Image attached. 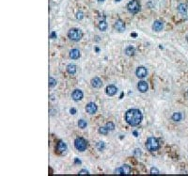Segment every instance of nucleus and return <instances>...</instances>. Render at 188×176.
Listing matches in <instances>:
<instances>
[{
  "label": "nucleus",
  "instance_id": "obj_1",
  "mask_svg": "<svg viewBox=\"0 0 188 176\" xmlns=\"http://www.w3.org/2000/svg\"><path fill=\"white\" fill-rule=\"evenodd\" d=\"M143 119L142 113L138 109H130L125 113L126 123L132 126H136L141 123Z\"/></svg>",
  "mask_w": 188,
  "mask_h": 176
},
{
  "label": "nucleus",
  "instance_id": "obj_2",
  "mask_svg": "<svg viewBox=\"0 0 188 176\" xmlns=\"http://www.w3.org/2000/svg\"><path fill=\"white\" fill-rule=\"evenodd\" d=\"M146 148L151 152L157 151L160 148V144H159L158 139L155 138H149L146 141Z\"/></svg>",
  "mask_w": 188,
  "mask_h": 176
},
{
  "label": "nucleus",
  "instance_id": "obj_3",
  "mask_svg": "<svg viewBox=\"0 0 188 176\" xmlns=\"http://www.w3.org/2000/svg\"><path fill=\"white\" fill-rule=\"evenodd\" d=\"M83 36V33L82 31L79 29V28H72L70 29L69 32H68V37L72 40V41H74V42H78L81 40Z\"/></svg>",
  "mask_w": 188,
  "mask_h": 176
},
{
  "label": "nucleus",
  "instance_id": "obj_4",
  "mask_svg": "<svg viewBox=\"0 0 188 176\" xmlns=\"http://www.w3.org/2000/svg\"><path fill=\"white\" fill-rule=\"evenodd\" d=\"M127 9L132 13H137L140 11V3L137 0H132L128 3Z\"/></svg>",
  "mask_w": 188,
  "mask_h": 176
},
{
  "label": "nucleus",
  "instance_id": "obj_5",
  "mask_svg": "<svg viewBox=\"0 0 188 176\" xmlns=\"http://www.w3.org/2000/svg\"><path fill=\"white\" fill-rule=\"evenodd\" d=\"M74 146H75V148L80 151V152H84L86 149H87V147H88V143H87V141L84 139H82V138H77L75 140H74Z\"/></svg>",
  "mask_w": 188,
  "mask_h": 176
},
{
  "label": "nucleus",
  "instance_id": "obj_6",
  "mask_svg": "<svg viewBox=\"0 0 188 176\" xmlns=\"http://www.w3.org/2000/svg\"><path fill=\"white\" fill-rule=\"evenodd\" d=\"M136 76H137L138 78H144V77H146V76H147V75H148V71H147V69H146L145 67L140 66V67H138V68L136 69Z\"/></svg>",
  "mask_w": 188,
  "mask_h": 176
},
{
  "label": "nucleus",
  "instance_id": "obj_7",
  "mask_svg": "<svg viewBox=\"0 0 188 176\" xmlns=\"http://www.w3.org/2000/svg\"><path fill=\"white\" fill-rule=\"evenodd\" d=\"M114 27H115V28H116L118 31H120V32H123L125 30V24L123 23V21H121V20H120V19L116 21Z\"/></svg>",
  "mask_w": 188,
  "mask_h": 176
},
{
  "label": "nucleus",
  "instance_id": "obj_8",
  "mask_svg": "<svg viewBox=\"0 0 188 176\" xmlns=\"http://www.w3.org/2000/svg\"><path fill=\"white\" fill-rule=\"evenodd\" d=\"M86 111L88 112L89 114L92 115V114L96 113V111H97V106L94 103H89L86 106Z\"/></svg>",
  "mask_w": 188,
  "mask_h": 176
},
{
  "label": "nucleus",
  "instance_id": "obj_9",
  "mask_svg": "<svg viewBox=\"0 0 188 176\" xmlns=\"http://www.w3.org/2000/svg\"><path fill=\"white\" fill-rule=\"evenodd\" d=\"M72 98L75 102H78L80 100H82V98H83V92H82V91H80V90L73 91V92L72 93Z\"/></svg>",
  "mask_w": 188,
  "mask_h": 176
},
{
  "label": "nucleus",
  "instance_id": "obj_10",
  "mask_svg": "<svg viewBox=\"0 0 188 176\" xmlns=\"http://www.w3.org/2000/svg\"><path fill=\"white\" fill-rule=\"evenodd\" d=\"M137 89L140 92H146L149 89V86H148V83L145 82V81H140L138 82L137 84Z\"/></svg>",
  "mask_w": 188,
  "mask_h": 176
},
{
  "label": "nucleus",
  "instance_id": "obj_11",
  "mask_svg": "<svg viewBox=\"0 0 188 176\" xmlns=\"http://www.w3.org/2000/svg\"><path fill=\"white\" fill-rule=\"evenodd\" d=\"M117 91H118V89L114 85H109L106 88V94L109 96H113L117 93Z\"/></svg>",
  "mask_w": 188,
  "mask_h": 176
},
{
  "label": "nucleus",
  "instance_id": "obj_12",
  "mask_svg": "<svg viewBox=\"0 0 188 176\" xmlns=\"http://www.w3.org/2000/svg\"><path fill=\"white\" fill-rule=\"evenodd\" d=\"M163 27H164V26H163V23H162L161 21H155V22L153 23V25H152V29H153L154 31L159 32L163 29Z\"/></svg>",
  "mask_w": 188,
  "mask_h": 176
},
{
  "label": "nucleus",
  "instance_id": "obj_13",
  "mask_svg": "<svg viewBox=\"0 0 188 176\" xmlns=\"http://www.w3.org/2000/svg\"><path fill=\"white\" fill-rule=\"evenodd\" d=\"M81 54H80V51L77 50V49H73L70 51V58L73 59H77L80 58Z\"/></svg>",
  "mask_w": 188,
  "mask_h": 176
},
{
  "label": "nucleus",
  "instance_id": "obj_14",
  "mask_svg": "<svg viewBox=\"0 0 188 176\" xmlns=\"http://www.w3.org/2000/svg\"><path fill=\"white\" fill-rule=\"evenodd\" d=\"M102 85H103V82H102V80L100 79V78L94 77V78L91 79V86L93 88H101Z\"/></svg>",
  "mask_w": 188,
  "mask_h": 176
},
{
  "label": "nucleus",
  "instance_id": "obj_15",
  "mask_svg": "<svg viewBox=\"0 0 188 176\" xmlns=\"http://www.w3.org/2000/svg\"><path fill=\"white\" fill-rule=\"evenodd\" d=\"M120 169L121 174H130V172H131V167L129 165H123Z\"/></svg>",
  "mask_w": 188,
  "mask_h": 176
},
{
  "label": "nucleus",
  "instance_id": "obj_16",
  "mask_svg": "<svg viewBox=\"0 0 188 176\" xmlns=\"http://www.w3.org/2000/svg\"><path fill=\"white\" fill-rule=\"evenodd\" d=\"M67 72L70 75H74L76 73V66L74 64H69L67 66Z\"/></svg>",
  "mask_w": 188,
  "mask_h": 176
},
{
  "label": "nucleus",
  "instance_id": "obj_17",
  "mask_svg": "<svg viewBox=\"0 0 188 176\" xmlns=\"http://www.w3.org/2000/svg\"><path fill=\"white\" fill-rule=\"evenodd\" d=\"M178 11L180 13H182L183 15H185L186 12H187V8H186V5L185 4H180L179 7H178Z\"/></svg>",
  "mask_w": 188,
  "mask_h": 176
},
{
  "label": "nucleus",
  "instance_id": "obj_18",
  "mask_svg": "<svg viewBox=\"0 0 188 176\" xmlns=\"http://www.w3.org/2000/svg\"><path fill=\"white\" fill-rule=\"evenodd\" d=\"M135 53H136V50H135V48L134 47H132V46H128V47H126L125 54L127 55V56H129V57L134 56V55H135Z\"/></svg>",
  "mask_w": 188,
  "mask_h": 176
},
{
  "label": "nucleus",
  "instance_id": "obj_19",
  "mask_svg": "<svg viewBox=\"0 0 188 176\" xmlns=\"http://www.w3.org/2000/svg\"><path fill=\"white\" fill-rule=\"evenodd\" d=\"M57 150L59 152H61V153L65 152L67 150V145H66V143H64L63 141H59L58 144H57Z\"/></svg>",
  "mask_w": 188,
  "mask_h": 176
},
{
  "label": "nucleus",
  "instance_id": "obj_20",
  "mask_svg": "<svg viewBox=\"0 0 188 176\" xmlns=\"http://www.w3.org/2000/svg\"><path fill=\"white\" fill-rule=\"evenodd\" d=\"M99 29L100 30H102V31H105L106 30V28H107V23L104 21V20H103V21H101L100 23H99Z\"/></svg>",
  "mask_w": 188,
  "mask_h": 176
},
{
  "label": "nucleus",
  "instance_id": "obj_21",
  "mask_svg": "<svg viewBox=\"0 0 188 176\" xmlns=\"http://www.w3.org/2000/svg\"><path fill=\"white\" fill-rule=\"evenodd\" d=\"M182 118H183V116H182V113H180V112H175L172 115V120L175 122H180L182 120Z\"/></svg>",
  "mask_w": 188,
  "mask_h": 176
},
{
  "label": "nucleus",
  "instance_id": "obj_22",
  "mask_svg": "<svg viewBox=\"0 0 188 176\" xmlns=\"http://www.w3.org/2000/svg\"><path fill=\"white\" fill-rule=\"evenodd\" d=\"M56 85H57V80L54 79L53 77H50L49 78V87L50 88H54Z\"/></svg>",
  "mask_w": 188,
  "mask_h": 176
},
{
  "label": "nucleus",
  "instance_id": "obj_23",
  "mask_svg": "<svg viewBox=\"0 0 188 176\" xmlns=\"http://www.w3.org/2000/svg\"><path fill=\"white\" fill-rule=\"evenodd\" d=\"M78 126H79V128H82V129L86 128L87 127V122L84 121V120H80L78 122Z\"/></svg>",
  "mask_w": 188,
  "mask_h": 176
},
{
  "label": "nucleus",
  "instance_id": "obj_24",
  "mask_svg": "<svg viewBox=\"0 0 188 176\" xmlns=\"http://www.w3.org/2000/svg\"><path fill=\"white\" fill-rule=\"evenodd\" d=\"M108 129L107 127L105 126V127H101L99 129V133H101V134H103V135H107V133H108Z\"/></svg>",
  "mask_w": 188,
  "mask_h": 176
},
{
  "label": "nucleus",
  "instance_id": "obj_25",
  "mask_svg": "<svg viewBox=\"0 0 188 176\" xmlns=\"http://www.w3.org/2000/svg\"><path fill=\"white\" fill-rule=\"evenodd\" d=\"M106 127H107V129H108L109 131H113V130H114V128H115V125H114V123H113L109 122V123H106Z\"/></svg>",
  "mask_w": 188,
  "mask_h": 176
},
{
  "label": "nucleus",
  "instance_id": "obj_26",
  "mask_svg": "<svg viewBox=\"0 0 188 176\" xmlns=\"http://www.w3.org/2000/svg\"><path fill=\"white\" fill-rule=\"evenodd\" d=\"M97 149L99 151H103L104 149V142H99V143H97Z\"/></svg>",
  "mask_w": 188,
  "mask_h": 176
},
{
  "label": "nucleus",
  "instance_id": "obj_27",
  "mask_svg": "<svg viewBox=\"0 0 188 176\" xmlns=\"http://www.w3.org/2000/svg\"><path fill=\"white\" fill-rule=\"evenodd\" d=\"M151 174H159L160 172H159L158 169H156V168H151Z\"/></svg>",
  "mask_w": 188,
  "mask_h": 176
},
{
  "label": "nucleus",
  "instance_id": "obj_28",
  "mask_svg": "<svg viewBox=\"0 0 188 176\" xmlns=\"http://www.w3.org/2000/svg\"><path fill=\"white\" fill-rule=\"evenodd\" d=\"M83 17H84V13H83L82 11H78V12L76 13V19L81 20V19H83Z\"/></svg>",
  "mask_w": 188,
  "mask_h": 176
},
{
  "label": "nucleus",
  "instance_id": "obj_29",
  "mask_svg": "<svg viewBox=\"0 0 188 176\" xmlns=\"http://www.w3.org/2000/svg\"><path fill=\"white\" fill-rule=\"evenodd\" d=\"M79 174H89V171H86V170H82L79 171Z\"/></svg>",
  "mask_w": 188,
  "mask_h": 176
},
{
  "label": "nucleus",
  "instance_id": "obj_30",
  "mask_svg": "<svg viewBox=\"0 0 188 176\" xmlns=\"http://www.w3.org/2000/svg\"><path fill=\"white\" fill-rule=\"evenodd\" d=\"M135 155H141L140 150H139V149H136V150H135Z\"/></svg>",
  "mask_w": 188,
  "mask_h": 176
},
{
  "label": "nucleus",
  "instance_id": "obj_31",
  "mask_svg": "<svg viewBox=\"0 0 188 176\" xmlns=\"http://www.w3.org/2000/svg\"><path fill=\"white\" fill-rule=\"evenodd\" d=\"M70 113L73 114V115H74V114L76 113V109H75V108H71V109H70Z\"/></svg>",
  "mask_w": 188,
  "mask_h": 176
},
{
  "label": "nucleus",
  "instance_id": "obj_32",
  "mask_svg": "<svg viewBox=\"0 0 188 176\" xmlns=\"http://www.w3.org/2000/svg\"><path fill=\"white\" fill-rule=\"evenodd\" d=\"M56 37H57V34H56V32L53 31L52 33H51V38H52V39H55Z\"/></svg>",
  "mask_w": 188,
  "mask_h": 176
},
{
  "label": "nucleus",
  "instance_id": "obj_33",
  "mask_svg": "<svg viewBox=\"0 0 188 176\" xmlns=\"http://www.w3.org/2000/svg\"><path fill=\"white\" fill-rule=\"evenodd\" d=\"M131 36L134 37V38H136V37H137V34H136V33H131Z\"/></svg>",
  "mask_w": 188,
  "mask_h": 176
},
{
  "label": "nucleus",
  "instance_id": "obj_34",
  "mask_svg": "<svg viewBox=\"0 0 188 176\" xmlns=\"http://www.w3.org/2000/svg\"><path fill=\"white\" fill-rule=\"evenodd\" d=\"M75 163H76V164H81V161L78 160L77 158H75Z\"/></svg>",
  "mask_w": 188,
  "mask_h": 176
},
{
  "label": "nucleus",
  "instance_id": "obj_35",
  "mask_svg": "<svg viewBox=\"0 0 188 176\" xmlns=\"http://www.w3.org/2000/svg\"><path fill=\"white\" fill-rule=\"evenodd\" d=\"M134 135H135V137H137V135H138V134H137V132H136V131H135V132H134Z\"/></svg>",
  "mask_w": 188,
  "mask_h": 176
},
{
  "label": "nucleus",
  "instance_id": "obj_36",
  "mask_svg": "<svg viewBox=\"0 0 188 176\" xmlns=\"http://www.w3.org/2000/svg\"><path fill=\"white\" fill-rule=\"evenodd\" d=\"M98 1H99V2H104V0H98Z\"/></svg>",
  "mask_w": 188,
  "mask_h": 176
},
{
  "label": "nucleus",
  "instance_id": "obj_37",
  "mask_svg": "<svg viewBox=\"0 0 188 176\" xmlns=\"http://www.w3.org/2000/svg\"><path fill=\"white\" fill-rule=\"evenodd\" d=\"M115 1H116V2H120V0H115Z\"/></svg>",
  "mask_w": 188,
  "mask_h": 176
},
{
  "label": "nucleus",
  "instance_id": "obj_38",
  "mask_svg": "<svg viewBox=\"0 0 188 176\" xmlns=\"http://www.w3.org/2000/svg\"><path fill=\"white\" fill-rule=\"evenodd\" d=\"M186 40H187V42H188V35H187V37H186Z\"/></svg>",
  "mask_w": 188,
  "mask_h": 176
},
{
  "label": "nucleus",
  "instance_id": "obj_39",
  "mask_svg": "<svg viewBox=\"0 0 188 176\" xmlns=\"http://www.w3.org/2000/svg\"><path fill=\"white\" fill-rule=\"evenodd\" d=\"M187 94H188V91H187Z\"/></svg>",
  "mask_w": 188,
  "mask_h": 176
}]
</instances>
